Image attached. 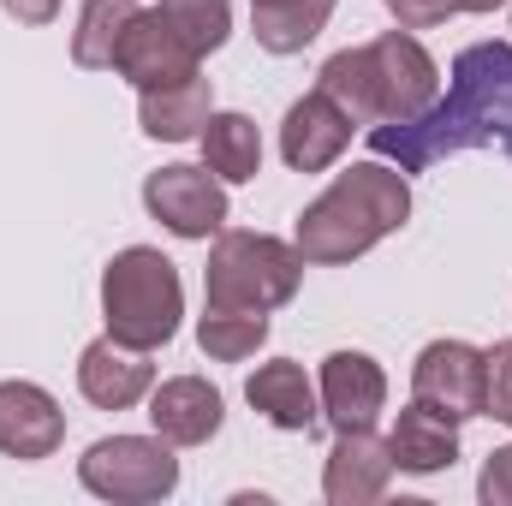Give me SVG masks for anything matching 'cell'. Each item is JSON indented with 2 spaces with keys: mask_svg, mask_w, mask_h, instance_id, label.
<instances>
[{
  "mask_svg": "<svg viewBox=\"0 0 512 506\" xmlns=\"http://www.w3.org/2000/svg\"><path fill=\"white\" fill-rule=\"evenodd\" d=\"M370 149L399 173H429L465 149L512 155V42H471L447 72V96L405 126H370Z\"/></svg>",
  "mask_w": 512,
  "mask_h": 506,
  "instance_id": "cell-1",
  "label": "cell"
},
{
  "mask_svg": "<svg viewBox=\"0 0 512 506\" xmlns=\"http://www.w3.org/2000/svg\"><path fill=\"white\" fill-rule=\"evenodd\" d=\"M316 90L352 126H405L441 96V66L411 30H387L364 48H340L316 72Z\"/></svg>",
  "mask_w": 512,
  "mask_h": 506,
  "instance_id": "cell-2",
  "label": "cell"
},
{
  "mask_svg": "<svg viewBox=\"0 0 512 506\" xmlns=\"http://www.w3.org/2000/svg\"><path fill=\"white\" fill-rule=\"evenodd\" d=\"M411 221V185L393 161H358L346 173H334V185L298 215V251L316 268L352 262V256L376 251L387 233H399Z\"/></svg>",
  "mask_w": 512,
  "mask_h": 506,
  "instance_id": "cell-3",
  "label": "cell"
},
{
  "mask_svg": "<svg viewBox=\"0 0 512 506\" xmlns=\"http://www.w3.org/2000/svg\"><path fill=\"white\" fill-rule=\"evenodd\" d=\"M102 316H108V334L126 340L137 352H155L179 334V316H185V280L179 268L149 245H131L102 268Z\"/></svg>",
  "mask_w": 512,
  "mask_h": 506,
  "instance_id": "cell-4",
  "label": "cell"
},
{
  "mask_svg": "<svg viewBox=\"0 0 512 506\" xmlns=\"http://www.w3.org/2000/svg\"><path fill=\"white\" fill-rule=\"evenodd\" d=\"M298 280L304 251L274 233H221L203 268V292L215 310H280L298 298Z\"/></svg>",
  "mask_w": 512,
  "mask_h": 506,
  "instance_id": "cell-5",
  "label": "cell"
},
{
  "mask_svg": "<svg viewBox=\"0 0 512 506\" xmlns=\"http://www.w3.org/2000/svg\"><path fill=\"white\" fill-rule=\"evenodd\" d=\"M78 483L102 501L143 506V501H167L179 489V459L173 441L161 435H108L78 459Z\"/></svg>",
  "mask_w": 512,
  "mask_h": 506,
  "instance_id": "cell-6",
  "label": "cell"
},
{
  "mask_svg": "<svg viewBox=\"0 0 512 506\" xmlns=\"http://www.w3.org/2000/svg\"><path fill=\"white\" fill-rule=\"evenodd\" d=\"M411 393L429 411H441L453 423H471L489 405V364L465 340H429L417 352V364H411Z\"/></svg>",
  "mask_w": 512,
  "mask_h": 506,
  "instance_id": "cell-7",
  "label": "cell"
},
{
  "mask_svg": "<svg viewBox=\"0 0 512 506\" xmlns=\"http://www.w3.org/2000/svg\"><path fill=\"white\" fill-rule=\"evenodd\" d=\"M143 209L173 233V239H209L227 227V185L209 167H161L143 179Z\"/></svg>",
  "mask_w": 512,
  "mask_h": 506,
  "instance_id": "cell-8",
  "label": "cell"
},
{
  "mask_svg": "<svg viewBox=\"0 0 512 506\" xmlns=\"http://www.w3.org/2000/svg\"><path fill=\"white\" fill-rule=\"evenodd\" d=\"M114 72L137 84V90H155V84H173L185 72H197V54L191 42L173 30V18L155 6V12H137L120 36V54H114Z\"/></svg>",
  "mask_w": 512,
  "mask_h": 506,
  "instance_id": "cell-9",
  "label": "cell"
},
{
  "mask_svg": "<svg viewBox=\"0 0 512 506\" xmlns=\"http://www.w3.org/2000/svg\"><path fill=\"white\" fill-rule=\"evenodd\" d=\"M66 441V411L36 381H0V453L6 459H54Z\"/></svg>",
  "mask_w": 512,
  "mask_h": 506,
  "instance_id": "cell-10",
  "label": "cell"
},
{
  "mask_svg": "<svg viewBox=\"0 0 512 506\" xmlns=\"http://www.w3.org/2000/svg\"><path fill=\"white\" fill-rule=\"evenodd\" d=\"M149 387H155L149 352H137L126 340H114V334H102V340H90V346L78 352V393H84L90 405H102V411H126V405H137Z\"/></svg>",
  "mask_w": 512,
  "mask_h": 506,
  "instance_id": "cell-11",
  "label": "cell"
},
{
  "mask_svg": "<svg viewBox=\"0 0 512 506\" xmlns=\"http://www.w3.org/2000/svg\"><path fill=\"white\" fill-rule=\"evenodd\" d=\"M352 120L322 96V90H310V96H298L292 108H286V126H280V155H286V167L292 173H322V167H334L340 155H346V143H352Z\"/></svg>",
  "mask_w": 512,
  "mask_h": 506,
  "instance_id": "cell-12",
  "label": "cell"
},
{
  "mask_svg": "<svg viewBox=\"0 0 512 506\" xmlns=\"http://www.w3.org/2000/svg\"><path fill=\"white\" fill-rule=\"evenodd\" d=\"M387 405V376L376 358L364 352H334L322 364V417L334 423V435L346 429H370Z\"/></svg>",
  "mask_w": 512,
  "mask_h": 506,
  "instance_id": "cell-13",
  "label": "cell"
},
{
  "mask_svg": "<svg viewBox=\"0 0 512 506\" xmlns=\"http://www.w3.org/2000/svg\"><path fill=\"white\" fill-rule=\"evenodd\" d=\"M221 417H227V405L203 376H173L149 393V423L173 447H209L221 435Z\"/></svg>",
  "mask_w": 512,
  "mask_h": 506,
  "instance_id": "cell-14",
  "label": "cell"
},
{
  "mask_svg": "<svg viewBox=\"0 0 512 506\" xmlns=\"http://www.w3.org/2000/svg\"><path fill=\"white\" fill-rule=\"evenodd\" d=\"M393 483V453L387 441H376L370 429H346L328 453V471H322V495L334 506H370L387 495Z\"/></svg>",
  "mask_w": 512,
  "mask_h": 506,
  "instance_id": "cell-15",
  "label": "cell"
},
{
  "mask_svg": "<svg viewBox=\"0 0 512 506\" xmlns=\"http://www.w3.org/2000/svg\"><path fill=\"white\" fill-rule=\"evenodd\" d=\"M215 114V90L203 72H185L173 84H155V90H137V126L155 143H185V137H203Z\"/></svg>",
  "mask_w": 512,
  "mask_h": 506,
  "instance_id": "cell-16",
  "label": "cell"
},
{
  "mask_svg": "<svg viewBox=\"0 0 512 506\" xmlns=\"http://www.w3.org/2000/svg\"><path fill=\"white\" fill-rule=\"evenodd\" d=\"M387 453H393V471H411V477L453 471V459H459V423L441 417V411H429L423 399H411V405L393 417Z\"/></svg>",
  "mask_w": 512,
  "mask_h": 506,
  "instance_id": "cell-17",
  "label": "cell"
},
{
  "mask_svg": "<svg viewBox=\"0 0 512 506\" xmlns=\"http://www.w3.org/2000/svg\"><path fill=\"white\" fill-rule=\"evenodd\" d=\"M245 399H251L274 429H286V435H316V429H322L316 387H310V376H304V364H292V358L256 364V376L245 381Z\"/></svg>",
  "mask_w": 512,
  "mask_h": 506,
  "instance_id": "cell-18",
  "label": "cell"
},
{
  "mask_svg": "<svg viewBox=\"0 0 512 506\" xmlns=\"http://www.w3.org/2000/svg\"><path fill=\"white\" fill-rule=\"evenodd\" d=\"M197 143H203V167L221 185H245V179L262 173V137H256L251 114H209Z\"/></svg>",
  "mask_w": 512,
  "mask_h": 506,
  "instance_id": "cell-19",
  "label": "cell"
},
{
  "mask_svg": "<svg viewBox=\"0 0 512 506\" xmlns=\"http://www.w3.org/2000/svg\"><path fill=\"white\" fill-rule=\"evenodd\" d=\"M143 6L137 0H84L78 12V30H72V60L84 72H114V54H120V36Z\"/></svg>",
  "mask_w": 512,
  "mask_h": 506,
  "instance_id": "cell-20",
  "label": "cell"
},
{
  "mask_svg": "<svg viewBox=\"0 0 512 506\" xmlns=\"http://www.w3.org/2000/svg\"><path fill=\"white\" fill-rule=\"evenodd\" d=\"M328 18H334V0H286V6L251 12V30L268 54H298L328 30Z\"/></svg>",
  "mask_w": 512,
  "mask_h": 506,
  "instance_id": "cell-21",
  "label": "cell"
},
{
  "mask_svg": "<svg viewBox=\"0 0 512 506\" xmlns=\"http://www.w3.org/2000/svg\"><path fill=\"white\" fill-rule=\"evenodd\" d=\"M268 340V310H203L197 322V346L215 358V364H245L256 358V346Z\"/></svg>",
  "mask_w": 512,
  "mask_h": 506,
  "instance_id": "cell-22",
  "label": "cell"
},
{
  "mask_svg": "<svg viewBox=\"0 0 512 506\" xmlns=\"http://www.w3.org/2000/svg\"><path fill=\"white\" fill-rule=\"evenodd\" d=\"M161 12L173 18V30L191 42V54H215L233 36V0H161Z\"/></svg>",
  "mask_w": 512,
  "mask_h": 506,
  "instance_id": "cell-23",
  "label": "cell"
},
{
  "mask_svg": "<svg viewBox=\"0 0 512 506\" xmlns=\"http://www.w3.org/2000/svg\"><path fill=\"white\" fill-rule=\"evenodd\" d=\"M483 364H489V405H483V417L512 423V340L489 346V352H483Z\"/></svg>",
  "mask_w": 512,
  "mask_h": 506,
  "instance_id": "cell-24",
  "label": "cell"
},
{
  "mask_svg": "<svg viewBox=\"0 0 512 506\" xmlns=\"http://www.w3.org/2000/svg\"><path fill=\"white\" fill-rule=\"evenodd\" d=\"M387 12L399 18V30H435V24H447L459 6H453V0H387Z\"/></svg>",
  "mask_w": 512,
  "mask_h": 506,
  "instance_id": "cell-25",
  "label": "cell"
},
{
  "mask_svg": "<svg viewBox=\"0 0 512 506\" xmlns=\"http://www.w3.org/2000/svg\"><path fill=\"white\" fill-rule=\"evenodd\" d=\"M477 495L489 506H512V447H495L483 459V477H477Z\"/></svg>",
  "mask_w": 512,
  "mask_h": 506,
  "instance_id": "cell-26",
  "label": "cell"
},
{
  "mask_svg": "<svg viewBox=\"0 0 512 506\" xmlns=\"http://www.w3.org/2000/svg\"><path fill=\"white\" fill-rule=\"evenodd\" d=\"M18 24H54L60 18V0H0Z\"/></svg>",
  "mask_w": 512,
  "mask_h": 506,
  "instance_id": "cell-27",
  "label": "cell"
},
{
  "mask_svg": "<svg viewBox=\"0 0 512 506\" xmlns=\"http://www.w3.org/2000/svg\"><path fill=\"white\" fill-rule=\"evenodd\" d=\"M459 12H495V6H507V0H453Z\"/></svg>",
  "mask_w": 512,
  "mask_h": 506,
  "instance_id": "cell-28",
  "label": "cell"
},
{
  "mask_svg": "<svg viewBox=\"0 0 512 506\" xmlns=\"http://www.w3.org/2000/svg\"><path fill=\"white\" fill-rule=\"evenodd\" d=\"M262 6H286V0H251V12H262Z\"/></svg>",
  "mask_w": 512,
  "mask_h": 506,
  "instance_id": "cell-29",
  "label": "cell"
}]
</instances>
